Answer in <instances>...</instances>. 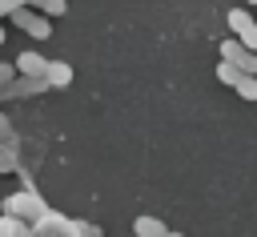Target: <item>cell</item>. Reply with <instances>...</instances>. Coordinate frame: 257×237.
<instances>
[{"label": "cell", "mask_w": 257, "mask_h": 237, "mask_svg": "<svg viewBox=\"0 0 257 237\" xmlns=\"http://www.w3.org/2000/svg\"><path fill=\"white\" fill-rule=\"evenodd\" d=\"M4 213H8V217H20V221H28V217H36V221H40V217H44V205H40V197H36V193H28V189H24V193H12V197L4 201Z\"/></svg>", "instance_id": "cell-1"}, {"label": "cell", "mask_w": 257, "mask_h": 237, "mask_svg": "<svg viewBox=\"0 0 257 237\" xmlns=\"http://www.w3.org/2000/svg\"><path fill=\"white\" fill-rule=\"evenodd\" d=\"M229 28H233L237 40L245 44V52H257V20H253L245 8H233V12H229Z\"/></svg>", "instance_id": "cell-2"}, {"label": "cell", "mask_w": 257, "mask_h": 237, "mask_svg": "<svg viewBox=\"0 0 257 237\" xmlns=\"http://www.w3.org/2000/svg\"><path fill=\"white\" fill-rule=\"evenodd\" d=\"M16 28H24L28 36H36V40H48L52 36V24H48V16H40V12H28V8H16Z\"/></svg>", "instance_id": "cell-3"}, {"label": "cell", "mask_w": 257, "mask_h": 237, "mask_svg": "<svg viewBox=\"0 0 257 237\" xmlns=\"http://www.w3.org/2000/svg\"><path fill=\"white\" fill-rule=\"evenodd\" d=\"M48 72V60L40 52H20L16 56V76H28V80H44Z\"/></svg>", "instance_id": "cell-4"}, {"label": "cell", "mask_w": 257, "mask_h": 237, "mask_svg": "<svg viewBox=\"0 0 257 237\" xmlns=\"http://www.w3.org/2000/svg\"><path fill=\"white\" fill-rule=\"evenodd\" d=\"M133 233L137 237H169L173 229H165V221H157V217H137L133 221Z\"/></svg>", "instance_id": "cell-5"}, {"label": "cell", "mask_w": 257, "mask_h": 237, "mask_svg": "<svg viewBox=\"0 0 257 237\" xmlns=\"http://www.w3.org/2000/svg\"><path fill=\"white\" fill-rule=\"evenodd\" d=\"M44 80H48L52 88H64V84H72V68H68L64 60H48V72H44Z\"/></svg>", "instance_id": "cell-6"}, {"label": "cell", "mask_w": 257, "mask_h": 237, "mask_svg": "<svg viewBox=\"0 0 257 237\" xmlns=\"http://www.w3.org/2000/svg\"><path fill=\"white\" fill-rule=\"evenodd\" d=\"M241 56H245V44H241L237 36L221 40V60H229V64H241Z\"/></svg>", "instance_id": "cell-7"}, {"label": "cell", "mask_w": 257, "mask_h": 237, "mask_svg": "<svg viewBox=\"0 0 257 237\" xmlns=\"http://www.w3.org/2000/svg\"><path fill=\"white\" fill-rule=\"evenodd\" d=\"M0 237H28V225L20 221V217H0Z\"/></svg>", "instance_id": "cell-8"}, {"label": "cell", "mask_w": 257, "mask_h": 237, "mask_svg": "<svg viewBox=\"0 0 257 237\" xmlns=\"http://www.w3.org/2000/svg\"><path fill=\"white\" fill-rule=\"evenodd\" d=\"M217 80H221V84H229V88H237L241 68H237V64H229V60H221V64H217Z\"/></svg>", "instance_id": "cell-9"}, {"label": "cell", "mask_w": 257, "mask_h": 237, "mask_svg": "<svg viewBox=\"0 0 257 237\" xmlns=\"http://www.w3.org/2000/svg\"><path fill=\"white\" fill-rule=\"evenodd\" d=\"M237 96L241 100H257V76H241L237 80Z\"/></svg>", "instance_id": "cell-10"}, {"label": "cell", "mask_w": 257, "mask_h": 237, "mask_svg": "<svg viewBox=\"0 0 257 237\" xmlns=\"http://www.w3.org/2000/svg\"><path fill=\"white\" fill-rule=\"evenodd\" d=\"M32 8H40V16H60L68 4H64V0H36Z\"/></svg>", "instance_id": "cell-11"}, {"label": "cell", "mask_w": 257, "mask_h": 237, "mask_svg": "<svg viewBox=\"0 0 257 237\" xmlns=\"http://www.w3.org/2000/svg\"><path fill=\"white\" fill-rule=\"evenodd\" d=\"M0 173H16V153L0 141Z\"/></svg>", "instance_id": "cell-12"}, {"label": "cell", "mask_w": 257, "mask_h": 237, "mask_svg": "<svg viewBox=\"0 0 257 237\" xmlns=\"http://www.w3.org/2000/svg\"><path fill=\"white\" fill-rule=\"evenodd\" d=\"M237 68H241V76H257V52H245Z\"/></svg>", "instance_id": "cell-13"}, {"label": "cell", "mask_w": 257, "mask_h": 237, "mask_svg": "<svg viewBox=\"0 0 257 237\" xmlns=\"http://www.w3.org/2000/svg\"><path fill=\"white\" fill-rule=\"evenodd\" d=\"M12 76H16V64H0V92L12 88Z\"/></svg>", "instance_id": "cell-14"}, {"label": "cell", "mask_w": 257, "mask_h": 237, "mask_svg": "<svg viewBox=\"0 0 257 237\" xmlns=\"http://www.w3.org/2000/svg\"><path fill=\"white\" fill-rule=\"evenodd\" d=\"M8 137H12V121L0 112V141H8Z\"/></svg>", "instance_id": "cell-15"}, {"label": "cell", "mask_w": 257, "mask_h": 237, "mask_svg": "<svg viewBox=\"0 0 257 237\" xmlns=\"http://www.w3.org/2000/svg\"><path fill=\"white\" fill-rule=\"evenodd\" d=\"M0 44H4V28H0Z\"/></svg>", "instance_id": "cell-16"}, {"label": "cell", "mask_w": 257, "mask_h": 237, "mask_svg": "<svg viewBox=\"0 0 257 237\" xmlns=\"http://www.w3.org/2000/svg\"><path fill=\"white\" fill-rule=\"evenodd\" d=\"M245 4H257V0H245Z\"/></svg>", "instance_id": "cell-17"}, {"label": "cell", "mask_w": 257, "mask_h": 237, "mask_svg": "<svg viewBox=\"0 0 257 237\" xmlns=\"http://www.w3.org/2000/svg\"><path fill=\"white\" fill-rule=\"evenodd\" d=\"M169 237H181V233H169Z\"/></svg>", "instance_id": "cell-18"}]
</instances>
